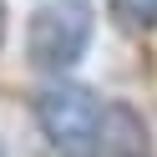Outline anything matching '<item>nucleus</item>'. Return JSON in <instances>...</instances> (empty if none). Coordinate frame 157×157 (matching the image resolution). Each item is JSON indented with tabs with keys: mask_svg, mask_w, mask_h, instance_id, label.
Segmentation results:
<instances>
[{
	"mask_svg": "<svg viewBox=\"0 0 157 157\" xmlns=\"http://www.w3.org/2000/svg\"><path fill=\"white\" fill-rule=\"evenodd\" d=\"M91 31H96L91 0H46V5L31 10V21H25V56H31L36 71L61 76V71H71L86 56Z\"/></svg>",
	"mask_w": 157,
	"mask_h": 157,
	"instance_id": "obj_1",
	"label": "nucleus"
},
{
	"mask_svg": "<svg viewBox=\"0 0 157 157\" xmlns=\"http://www.w3.org/2000/svg\"><path fill=\"white\" fill-rule=\"evenodd\" d=\"M101 112L106 106L86 86H71V81H56L36 96V127H41V137L51 142L56 157H96Z\"/></svg>",
	"mask_w": 157,
	"mask_h": 157,
	"instance_id": "obj_2",
	"label": "nucleus"
},
{
	"mask_svg": "<svg viewBox=\"0 0 157 157\" xmlns=\"http://www.w3.org/2000/svg\"><path fill=\"white\" fill-rule=\"evenodd\" d=\"M96 157H157V142H152L147 117L137 112V106H127V101H106Z\"/></svg>",
	"mask_w": 157,
	"mask_h": 157,
	"instance_id": "obj_3",
	"label": "nucleus"
},
{
	"mask_svg": "<svg viewBox=\"0 0 157 157\" xmlns=\"http://www.w3.org/2000/svg\"><path fill=\"white\" fill-rule=\"evenodd\" d=\"M106 10H112L117 31H127V36L157 31V0H106Z\"/></svg>",
	"mask_w": 157,
	"mask_h": 157,
	"instance_id": "obj_4",
	"label": "nucleus"
},
{
	"mask_svg": "<svg viewBox=\"0 0 157 157\" xmlns=\"http://www.w3.org/2000/svg\"><path fill=\"white\" fill-rule=\"evenodd\" d=\"M0 46H5V0H0Z\"/></svg>",
	"mask_w": 157,
	"mask_h": 157,
	"instance_id": "obj_5",
	"label": "nucleus"
},
{
	"mask_svg": "<svg viewBox=\"0 0 157 157\" xmlns=\"http://www.w3.org/2000/svg\"><path fill=\"white\" fill-rule=\"evenodd\" d=\"M0 157H10V152H5V147H0Z\"/></svg>",
	"mask_w": 157,
	"mask_h": 157,
	"instance_id": "obj_6",
	"label": "nucleus"
}]
</instances>
